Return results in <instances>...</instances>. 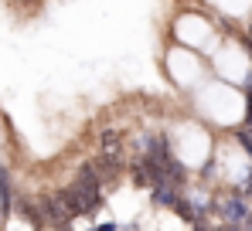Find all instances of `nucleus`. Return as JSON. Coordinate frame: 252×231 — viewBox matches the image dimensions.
I'll list each match as a JSON object with an SVG mask.
<instances>
[{
    "label": "nucleus",
    "instance_id": "f257e3e1",
    "mask_svg": "<svg viewBox=\"0 0 252 231\" xmlns=\"http://www.w3.org/2000/svg\"><path fill=\"white\" fill-rule=\"evenodd\" d=\"M208 211H215L225 225L242 228V221H246V214H249V201H246L242 191H232V194H225V197H218V201H211Z\"/></svg>",
    "mask_w": 252,
    "mask_h": 231
},
{
    "label": "nucleus",
    "instance_id": "f03ea898",
    "mask_svg": "<svg viewBox=\"0 0 252 231\" xmlns=\"http://www.w3.org/2000/svg\"><path fill=\"white\" fill-rule=\"evenodd\" d=\"M14 211V187H10V170L0 167V214L7 218Z\"/></svg>",
    "mask_w": 252,
    "mask_h": 231
},
{
    "label": "nucleus",
    "instance_id": "7ed1b4c3",
    "mask_svg": "<svg viewBox=\"0 0 252 231\" xmlns=\"http://www.w3.org/2000/svg\"><path fill=\"white\" fill-rule=\"evenodd\" d=\"M99 143H102V150H99V153H106V156H120V160H126V153H123V140H120V133L106 129Z\"/></svg>",
    "mask_w": 252,
    "mask_h": 231
},
{
    "label": "nucleus",
    "instance_id": "20e7f679",
    "mask_svg": "<svg viewBox=\"0 0 252 231\" xmlns=\"http://www.w3.org/2000/svg\"><path fill=\"white\" fill-rule=\"evenodd\" d=\"M235 140H239V146L252 156V133H249V129H235Z\"/></svg>",
    "mask_w": 252,
    "mask_h": 231
},
{
    "label": "nucleus",
    "instance_id": "39448f33",
    "mask_svg": "<svg viewBox=\"0 0 252 231\" xmlns=\"http://www.w3.org/2000/svg\"><path fill=\"white\" fill-rule=\"evenodd\" d=\"M246 129L252 133V113H246Z\"/></svg>",
    "mask_w": 252,
    "mask_h": 231
},
{
    "label": "nucleus",
    "instance_id": "423d86ee",
    "mask_svg": "<svg viewBox=\"0 0 252 231\" xmlns=\"http://www.w3.org/2000/svg\"><path fill=\"white\" fill-rule=\"evenodd\" d=\"M3 225H7V218H3V214H0V228H3Z\"/></svg>",
    "mask_w": 252,
    "mask_h": 231
}]
</instances>
